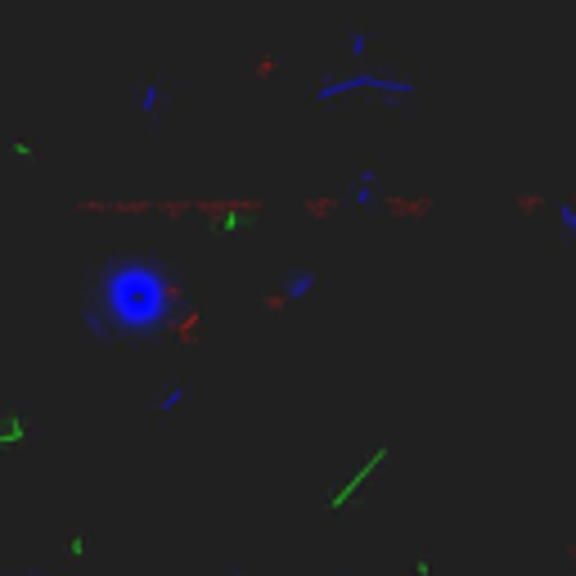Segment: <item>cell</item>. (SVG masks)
<instances>
[{
    "label": "cell",
    "mask_w": 576,
    "mask_h": 576,
    "mask_svg": "<svg viewBox=\"0 0 576 576\" xmlns=\"http://www.w3.org/2000/svg\"><path fill=\"white\" fill-rule=\"evenodd\" d=\"M185 284L167 261L149 252H122L104 261L95 279L81 293V324L86 333L108 347V342H153L176 324Z\"/></svg>",
    "instance_id": "6da1fadb"
},
{
    "label": "cell",
    "mask_w": 576,
    "mask_h": 576,
    "mask_svg": "<svg viewBox=\"0 0 576 576\" xmlns=\"http://www.w3.org/2000/svg\"><path fill=\"white\" fill-rule=\"evenodd\" d=\"M347 95H374V99H383L387 108H405L414 99V81L392 77V72L356 68V72H342V77H329L315 86V104H338V99H347Z\"/></svg>",
    "instance_id": "7a4b0ae2"
},
{
    "label": "cell",
    "mask_w": 576,
    "mask_h": 576,
    "mask_svg": "<svg viewBox=\"0 0 576 576\" xmlns=\"http://www.w3.org/2000/svg\"><path fill=\"white\" fill-rule=\"evenodd\" d=\"M383 203V189H378V171L374 167H360L356 176L347 180V189H342V207H351V212H369V207Z\"/></svg>",
    "instance_id": "3957f363"
},
{
    "label": "cell",
    "mask_w": 576,
    "mask_h": 576,
    "mask_svg": "<svg viewBox=\"0 0 576 576\" xmlns=\"http://www.w3.org/2000/svg\"><path fill=\"white\" fill-rule=\"evenodd\" d=\"M320 270L315 266H288L284 275H279V297L284 302H306V297L320 293Z\"/></svg>",
    "instance_id": "277c9868"
},
{
    "label": "cell",
    "mask_w": 576,
    "mask_h": 576,
    "mask_svg": "<svg viewBox=\"0 0 576 576\" xmlns=\"http://www.w3.org/2000/svg\"><path fill=\"white\" fill-rule=\"evenodd\" d=\"M131 99H135V108H140L144 126H158L162 122V104H167V90H162V81H140Z\"/></svg>",
    "instance_id": "5b68a950"
},
{
    "label": "cell",
    "mask_w": 576,
    "mask_h": 576,
    "mask_svg": "<svg viewBox=\"0 0 576 576\" xmlns=\"http://www.w3.org/2000/svg\"><path fill=\"white\" fill-rule=\"evenodd\" d=\"M189 396H194V387H189V383H167L158 392V401H153V414H158V419H176V414L189 405Z\"/></svg>",
    "instance_id": "8992f818"
},
{
    "label": "cell",
    "mask_w": 576,
    "mask_h": 576,
    "mask_svg": "<svg viewBox=\"0 0 576 576\" xmlns=\"http://www.w3.org/2000/svg\"><path fill=\"white\" fill-rule=\"evenodd\" d=\"M342 45H347V59L365 63V59H369V50H374V36H369L365 27H351V32H347V41H342Z\"/></svg>",
    "instance_id": "52a82bcc"
},
{
    "label": "cell",
    "mask_w": 576,
    "mask_h": 576,
    "mask_svg": "<svg viewBox=\"0 0 576 576\" xmlns=\"http://www.w3.org/2000/svg\"><path fill=\"white\" fill-rule=\"evenodd\" d=\"M558 239L576 243V203H558Z\"/></svg>",
    "instance_id": "ba28073f"
},
{
    "label": "cell",
    "mask_w": 576,
    "mask_h": 576,
    "mask_svg": "<svg viewBox=\"0 0 576 576\" xmlns=\"http://www.w3.org/2000/svg\"><path fill=\"white\" fill-rule=\"evenodd\" d=\"M5 576H50L45 567H18V572H5Z\"/></svg>",
    "instance_id": "9c48e42d"
},
{
    "label": "cell",
    "mask_w": 576,
    "mask_h": 576,
    "mask_svg": "<svg viewBox=\"0 0 576 576\" xmlns=\"http://www.w3.org/2000/svg\"><path fill=\"white\" fill-rule=\"evenodd\" d=\"M230 576H248V572H243V567H239V563H234V567H230Z\"/></svg>",
    "instance_id": "30bf717a"
}]
</instances>
